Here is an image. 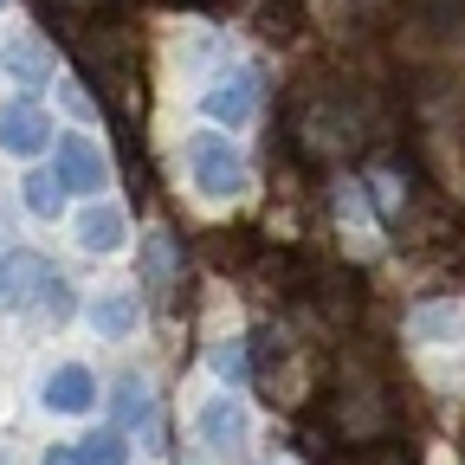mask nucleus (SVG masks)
I'll list each match as a JSON object with an SVG mask.
<instances>
[{
    "label": "nucleus",
    "mask_w": 465,
    "mask_h": 465,
    "mask_svg": "<svg viewBox=\"0 0 465 465\" xmlns=\"http://www.w3.org/2000/svg\"><path fill=\"white\" fill-rule=\"evenodd\" d=\"M78 401H91V375H78V369H65L52 381V407H78Z\"/></svg>",
    "instance_id": "nucleus-2"
},
{
    "label": "nucleus",
    "mask_w": 465,
    "mask_h": 465,
    "mask_svg": "<svg viewBox=\"0 0 465 465\" xmlns=\"http://www.w3.org/2000/svg\"><path fill=\"white\" fill-rule=\"evenodd\" d=\"M0 143H7V149H39V116L0 110Z\"/></svg>",
    "instance_id": "nucleus-1"
},
{
    "label": "nucleus",
    "mask_w": 465,
    "mask_h": 465,
    "mask_svg": "<svg viewBox=\"0 0 465 465\" xmlns=\"http://www.w3.org/2000/svg\"><path fill=\"white\" fill-rule=\"evenodd\" d=\"M33 278V259H14L7 272H0V304H20V284Z\"/></svg>",
    "instance_id": "nucleus-3"
}]
</instances>
